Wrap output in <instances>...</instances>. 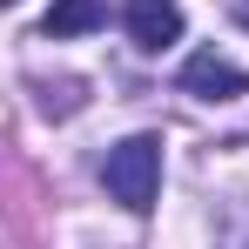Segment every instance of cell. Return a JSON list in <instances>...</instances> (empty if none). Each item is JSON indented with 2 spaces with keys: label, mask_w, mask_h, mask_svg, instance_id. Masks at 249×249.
<instances>
[{
  "label": "cell",
  "mask_w": 249,
  "mask_h": 249,
  "mask_svg": "<svg viewBox=\"0 0 249 249\" xmlns=\"http://www.w3.org/2000/svg\"><path fill=\"white\" fill-rule=\"evenodd\" d=\"M101 175H108V196H115L122 209L148 215V209H155V189H162V142H155V135H128V142H115Z\"/></svg>",
  "instance_id": "1"
},
{
  "label": "cell",
  "mask_w": 249,
  "mask_h": 249,
  "mask_svg": "<svg viewBox=\"0 0 249 249\" xmlns=\"http://www.w3.org/2000/svg\"><path fill=\"white\" fill-rule=\"evenodd\" d=\"M243 20H249V0H243Z\"/></svg>",
  "instance_id": "5"
},
{
  "label": "cell",
  "mask_w": 249,
  "mask_h": 249,
  "mask_svg": "<svg viewBox=\"0 0 249 249\" xmlns=\"http://www.w3.org/2000/svg\"><path fill=\"white\" fill-rule=\"evenodd\" d=\"M182 88H189L196 101H236V94L249 88V74L229 61V54L202 47V54H189V61H182Z\"/></svg>",
  "instance_id": "2"
},
{
  "label": "cell",
  "mask_w": 249,
  "mask_h": 249,
  "mask_svg": "<svg viewBox=\"0 0 249 249\" xmlns=\"http://www.w3.org/2000/svg\"><path fill=\"white\" fill-rule=\"evenodd\" d=\"M101 20H108L101 0H54L47 20H41V34L47 41H74V34H88V27H101Z\"/></svg>",
  "instance_id": "4"
},
{
  "label": "cell",
  "mask_w": 249,
  "mask_h": 249,
  "mask_svg": "<svg viewBox=\"0 0 249 249\" xmlns=\"http://www.w3.org/2000/svg\"><path fill=\"white\" fill-rule=\"evenodd\" d=\"M122 20H128V41L148 47V54H162L168 41H182V7L175 0H128Z\"/></svg>",
  "instance_id": "3"
}]
</instances>
